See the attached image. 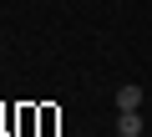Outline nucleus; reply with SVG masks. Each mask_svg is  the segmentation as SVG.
<instances>
[{"mask_svg": "<svg viewBox=\"0 0 152 137\" xmlns=\"http://www.w3.org/2000/svg\"><path fill=\"white\" fill-rule=\"evenodd\" d=\"M117 112H142V86H137V81L117 86Z\"/></svg>", "mask_w": 152, "mask_h": 137, "instance_id": "nucleus-1", "label": "nucleus"}, {"mask_svg": "<svg viewBox=\"0 0 152 137\" xmlns=\"http://www.w3.org/2000/svg\"><path fill=\"white\" fill-rule=\"evenodd\" d=\"M117 137H142V112H117Z\"/></svg>", "mask_w": 152, "mask_h": 137, "instance_id": "nucleus-2", "label": "nucleus"}]
</instances>
